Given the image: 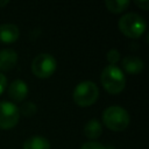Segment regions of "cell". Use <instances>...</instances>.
Returning <instances> with one entry per match:
<instances>
[{
  "mask_svg": "<svg viewBox=\"0 0 149 149\" xmlns=\"http://www.w3.org/2000/svg\"><path fill=\"white\" fill-rule=\"evenodd\" d=\"M17 54L13 49H2L0 50V70L8 71L16 65Z\"/></svg>",
  "mask_w": 149,
  "mask_h": 149,
  "instance_id": "9c48e42d",
  "label": "cell"
},
{
  "mask_svg": "<svg viewBox=\"0 0 149 149\" xmlns=\"http://www.w3.org/2000/svg\"><path fill=\"white\" fill-rule=\"evenodd\" d=\"M99 97L98 86L91 80H84L77 84L73 90L72 98L74 102L81 107H87L93 105Z\"/></svg>",
  "mask_w": 149,
  "mask_h": 149,
  "instance_id": "277c9868",
  "label": "cell"
},
{
  "mask_svg": "<svg viewBox=\"0 0 149 149\" xmlns=\"http://www.w3.org/2000/svg\"><path fill=\"white\" fill-rule=\"evenodd\" d=\"M100 80L105 90L112 94L120 93L126 86V77L116 65H107L101 72Z\"/></svg>",
  "mask_w": 149,
  "mask_h": 149,
  "instance_id": "6da1fadb",
  "label": "cell"
},
{
  "mask_svg": "<svg viewBox=\"0 0 149 149\" xmlns=\"http://www.w3.org/2000/svg\"><path fill=\"white\" fill-rule=\"evenodd\" d=\"M118 26L120 31L125 36L130 38H137L144 33L147 23L141 15L136 13H127L121 16Z\"/></svg>",
  "mask_w": 149,
  "mask_h": 149,
  "instance_id": "3957f363",
  "label": "cell"
},
{
  "mask_svg": "<svg viewBox=\"0 0 149 149\" xmlns=\"http://www.w3.org/2000/svg\"><path fill=\"white\" fill-rule=\"evenodd\" d=\"M8 3V0H0V7H5Z\"/></svg>",
  "mask_w": 149,
  "mask_h": 149,
  "instance_id": "d6986e66",
  "label": "cell"
},
{
  "mask_svg": "<svg viewBox=\"0 0 149 149\" xmlns=\"http://www.w3.org/2000/svg\"><path fill=\"white\" fill-rule=\"evenodd\" d=\"M19 111H20V113H22L26 116H31L36 112V105L34 102H31V101H27V102L22 104V106H21V108Z\"/></svg>",
  "mask_w": 149,
  "mask_h": 149,
  "instance_id": "5bb4252c",
  "label": "cell"
},
{
  "mask_svg": "<svg viewBox=\"0 0 149 149\" xmlns=\"http://www.w3.org/2000/svg\"><path fill=\"white\" fill-rule=\"evenodd\" d=\"M57 68V62L55 57L50 54L42 52L38 54L31 63V71L38 78H48L50 77Z\"/></svg>",
  "mask_w": 149,
  "mask_h": 149,
  "instance_id": "5b68a950",
  "label": "cell"
},
{
  "mask_svg": "<svg viewBox=\"0 0 149 149\" xmlns=\"http://www.w3.org/2000/svg\"><path fill=\"white\" fill-rule=\"evenodd\" d=\"M102 133V127L99 120L91 119L88 120L84 126V135L91 140L98 139Z\"/></svg>",
  "mask_w": 149,
  "mask_h": 149,
  "instance_id": "8fae6325",
  "label": "cell"
},
{
  "mask_svg": "<svg viewBox=\"0 0 149 149\" xmlns=\"http://www.w3.org/2000/svg\"><path fill=\"white\" fill-rule=\"evenodd\" d=\"M135 3L144 10H147L149 8V1L148 0H135Z\"/></svg>",
  "mask_w": 149,
  "mask_h": 149,
  "instance_id": "ac0fdd59",
  "label": "cell"
},
{
  "mask_svg": "<svg viewBox=\"0 0 149 149\" xmlns=\"http://www.w3.org/2000/svg\"><path fill=\"white\" fill-rule=\"evenodd\" d=\"M80 149H108L106 146L99 143V142H95V141H88V142H85Z\"/></svg>",
  "mask_w": 149,
  "mask_h": 149,
  "instance_id": "2e32d148",
  "label": "cell"
},
{
  "mask_svg": "<svg viewBox=\"0 0 149 149\" xmlns=\"http://www.w3.org/2000/svg\"><path fill=\"white\" fill-rule=\"evenodd\" d=\"M20 36L19 28L13 23L0 24V41L3 43L15 42Z\"/></svg>",
  "mask_w": 149,
  "mask_h": 149,
  "instance_id": "ba28073f",
  "label": "cell"
},
{
  "mask_svg": "<svg viewBox=\"0 0 149 149\" xmlns=\"http://www.w3.org/2000/svg\"><path fill=\"white\" fill-rule=\"evenodd\" d=\"M23 149H50V142L43 136H31L24 141Z\"/></svg>",
  "mask_w": 149,
  "mask_h": 149,
  "instance_id": "7c38bea8",
  "label": "cell"
},
{
  "mask_svg": "<svg viewBox=\"0 0 149 149\" xmlns=\"http://www.w3.org/2000/svg\"><path fill=\"white\" fill-rule=\"evenodd\" d=\"M20 118V111L17 106L9 101L0 102V128L9 129L16 126Z\"/></svg>",
  "mask_w": 149,
  "mask_h": 149,
  "instance_id": "8992f818",
  "label": "cell"
},
{
  "mask_svg": "<svg viewBox=\"0 0 149 149\" xmlns=\"http://www.w3.org/2000/svg\"><path fill=\"white\" fill-rule=\"evenodd\" d=\"M102 121L107 128L114 132H121L128 127L130 118L123 107L109 106L102 112Z\"/></svg>",
  "mask_w": 149,
  "mask_h": 149,
  "instance_id": "7a4b0ae2",
  "label": "cell"
},
{
  "mask_svg": "<svg viewBox=\"0 0 149 149\" xmlns=\"http://www.w3.org/2000/svg\"><path fill=\"white\" fill-rule=\"evenodd\" d=\"M106 7L109 12L112 13H121L122 10H125L128 5L129 1L128 0H106Z\"/></svg>",
  "mask_w": 149,
  "mask_h": 149,
  "instance_id": "4fadbf2b",
  "label": "cell"
},
{
  "mask_svg": "<svg viewBox=\"0 0 149 149\" xmlns=\"http://www.w3.org/2000/svg\"><path fill=\"white\" fill-rule=\"evenodd\" d=\"M106 56H107V61L109 62V65H115L120 59V54L116 49H111Z\"/></svg>",
  "mask_w": 149,
  "mask_h": 149,
  "instance_id": "9a60e30c",
  "label": "cell"
},
{
  "mask_svg": "<svg viewBox=\"0 0 149 149\" xmlns=\"http://www.w3.org/2000/svg\"><path fill=\"white\" fill-rule=\"evenodd\" d=\"M28 94V86L22 79H15L9 84L8 95L14 101H22Z\"/></svg>",
  "mask_w": 149,
  "mask_h": 149,
  "instance_id": "52a82bcc",
  "label": "cell"
},
{
  "mask_svg": "<svg viewBox=\"0 0 149 149\" xmlns=\"http://www.w3.org/2000/svg\"><path fill=\"white\" fill-rule=\"evenodd\" d=\"M143 66H144L143 61L137 56L129 55V56H126L122 59V68L128 73H132V74L140 73L143 70Z\"/></svg>",
  "mask_w": 149,
  "mask_h": 149,
  "instance_id": "30bf717a",
  "label": "cell"
},
{
  "mask_svg": "<svg viewBox=\"0 0 149 149\" xmlns=\"http://www.w3.org/2000/svg\"><path fill=\"white\" fill-rule=\"evenodd\" d=\"M6 87H7V78H6L5 74H2L0 72V94L3 93V91L6 90Z\"/></svg>",
  "mask_w": 149,
  "mask_h": 149,
  "instance_id": "e0dca14e",
  "label": "cell"
}]
</instances>
